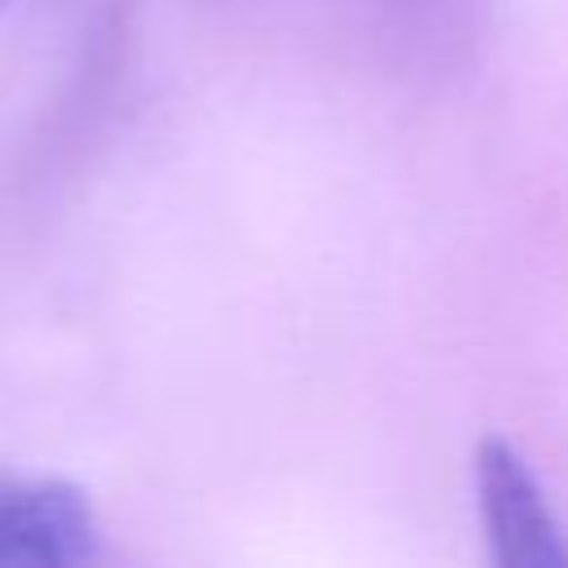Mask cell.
Segmentation results:
<instances>
[{
	"mask_svg": "<svg viewBox=\"0 0 568 568\" xmlns=\"http://www.w3.org/2000/svg\"><path fill=\"white\" fill-rule=\"evenodd\" d=\"M475 506L488 555L501 568H568V532L550 510L541 479L501 435L475 444Z\"/></svg>",
	"mask_w": 568,
	"mask_h": 568,
	"instance_id": "obj_1",
	"label": "cell"
},
{
	"mask_svg": "<svg viewBox=\"0 0 568 568\" xmlns=\"http://www.w3.org/2000/svg\"><path fill=\"white\" fill-rule=\"evenodd\" d=\"M4 4H9V0H0V9H4Z\"/></svg>",
	"mask_w": 568,
	"mask_h": 568,
	"instance_id": "obj_3",
	"label": "cell"
},
{
	"mask_svg": "<svg viewBox=\"0 0 568 568\" xmlns=\"http://www.w3.org/2000/svg\"><path fill=\"white\" fill-rule=\"evenodd\" d=\"M98 541V515L80 484L58 475L0 479V568L89 564Z\"/></svg>",
	"mask_w": 568,
	"mask_h": 568,
	"instance_id": "obj_2",
	"label": "cell"
}]
</instances>
